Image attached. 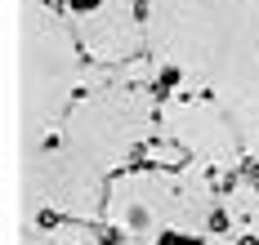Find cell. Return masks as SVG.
<instances>
[{"label":"cell","instance_id":"obj_1","mask_svg":"<svg viewBox=\"0 0 259 245\" xmlns=\"http://www.w3.org/2000/svg\"><path fill=\"white\" fill-rule=\"evenodd\" d=\"M80 45L99 58H121L139 45V27H134V9L130 0H107L99 14H90L80 23Z\"/></svg>","mask_w":259,"mask_h":245},{"label":"cell","instance_id":"obj_2","mask_svg":"<svg viewBox=\"0 0 259 245\" xmlns=\"http://www.w3.org/2000/svg\"><path fill=\"white\" fill-rule=\"evenodd\" d=\"M228 214H233V223L259 232V188H237L228 196Z\"/></svg>","mask_w":259,"mask_h":245},{"label":"cell","instance_id":"obj_3","mask_svg":"<svg viewBox=\"0 0 259 245\" xmlns=\"http://www.w3.org/2000/svg\"><path fill=\"white\" fill-rule=\"evenodd\" d=\"M45 241H50V245H94L85 232H72V227H67V232H50Z\"/></svg>","mask_w":259,"mask_h":245}]
</instances>
